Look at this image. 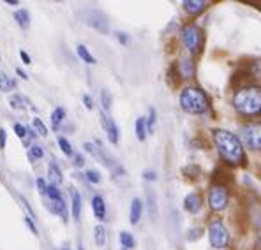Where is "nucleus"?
I'll return each mask as SVG.
<instances>
[{"mask_svg": "<svg viewBox=\"0 0 261 250\" xmlns=\"http://www.w3.org/2000/svg\"><path fill=\"white\" fill-rule=\"evenodd\" d=\"M78 55L82 57V59L85 60L87 64H95V59L90 55V51H88V49H87L83 44H80V46H78Z\"/></svg>", "mask_w": 261, "mask_h": 250, "instance_id": "nucleus-24", "label": "nucleus"}, {"mask_svg": "<svg viewBox=\"0 0 261 250\" xmlns=\"http://www.w3.org/2000/svg\"><path fill=\"white\" fill-rule=\"evenodd\" d=\"M180 69H182L184 78H191L194 72V67H193V62H191V60H182V62H180Z\"/></svg>", "mask_w": 261, "mask_h": 250, "instance_id": "nucleus-22", "label": "nucleus"}, {"mask_svg": "<svg viewBox=\"0 0 261 250\" xmlns=\"http://www.w3.org/2000/svg\"><path fill=\"white\" fill-rule=\"evenodd\" d=\"M71 198H72V217L80 218V211H82V198H80L78 190L71 188Z\"/></svg>", "mask_w": 261, "mask_h": 250, "instance_id": "nucleus-15", "label": "nucleus"}, {"mask_svg": "<svg viewBox=\"0 0 261 250\" xmlns=\"http://www.w3.org/2000/svg\"><path fill=\"white\" fill-rule=\"evenodd\" d=\"M233 104L242 115H258L261 113V88L251 87L237 92Z\"/></svg>", "mask_w": 261, "mask_h": 250, "instance_id": "nucleus-2", "label": "nucleus"}, {"mask_svg": "<svg viewBox=\"0 0 261 250\" xmlns=\"http://www.w3.org/2000/svg\"><path fill=\"white\" fill-rule=\"evenodd\" d=\"M76 166H83V157L82 155H76Z\"/></svg>", "mask_w": 261, "mask_h": 250, "instance_id": "nucleus-42", "label": "nucleus"}, {"mask_svg": "<svg viewBox=\"0 0 261 250\" xmlns=\"http://www.w3.org/2000/svg\"><path fill=\"white\" fill-rule=\"evenodd\" d=\"M184 208H186L189 213H198L201 210V198L198 194H189L184 201Z\"/></svg>", "mask_w": 261, "mask_h": 250, "instance_id": "nucleus-10", "label": "nucleus"}, {"mask_svg": "<svg viewBox=\"0 0 261 250\" xmlns=\"http://www.w3.org/2000/svg\"><path fill=\"white\" fill-rule=\"evenodd\" d=\"M21 60H23V62H25V64H30V57L27 55L25 51H21Z\"/></svg>", "mask_w": 261, "mask_h": 250, "instance_id": "nucleus-41", "label": "nucleus"}, {"mask_svg": "<svg viewBox=\"0 0 261 250\" xmlns=\"http://www.w3.org/2000/svg\"><path fill=\"white\" fill-rule=\"evenodd\" d=\"M18 74H20V76H21V78H27V76H25V72H23V71H21V69H18Z\"/></svg>", "mask_w": 261, "mask_h": 250, "instance_id": "nucleus-44", "label": "nucleus"}, {"mask_svg": "<svg viewBox=\"0 0 261 250\" xmlns=\"http://www.w3.org/2000/svg\"><path fill=\"white\" fill-rule=\"evenodd\" d=\"M258 245H259V250H261V233H259V238H258Z\"/></svg>", "mask_w": 261, "mask_h": 250, "instance_id": "nucleus-45", "label": "nucleus"}, {"mask_svg": "<svg viewBox=\"0 0 261 250\" xmlns=\"http://www.w3.org/2000/svg\"><path fill=\"white\" fill-rule=\"evenodd\" d=\"M180 106H182L184 111L191 115H199L205 113L206 107H208V102H206V97L203 95L201 90L198 88H186V90L180 94Z\"/></svg>", "mask_w": 261, "mask_h": 250, "instance_id": "nucleus-3", "label": "nucleus"}, {"mask_svg": "<svg viewBox=\"0 0 261 250\" xmlns=\"http://www.w3.org/2000/svg\"><path fill=\"white\" fill-rule=\"evenodd\" d=\"M101 99H102V106H105V109H110V107H111V95H110V92L102 90L101 92Z\"/></svg>", "mask_w": 261, "mask_h": 250, "instance_id": "nucleus-31", "label": "nucleus"}, {"mask_svg": "<svg viewBox=\"0 0 261 250\" xmlns=\"http://www.w3.org/2000/svg\"><path fill=\"white\" fill-rule=\"evenodd\" d=\"M147 203H148V210H150L152 220H155V217H157V201H155V194H153L152 190L147 192Z\"/></svg>", "mask_w": 261, "mask_h": 250, "instance_id": "nucleus-16", "label": "nucleus"}, {"mask_svg": "<svg viewBox=\"0 0 261 250\" xmlns=\"http://www.w3.org/2000/svg\"><path fill=\"white\" fill-rule=\"evenodd\" d=\"M64 118H65V109H64V107H57V109L51 113V124H53V127L57 129Z\"/></svg>", "mask_w": 261, "mask_h": 250, "instance_id": "nucleus-20", "label": "nucleus"}, {"mask_svg": "<svg viewBox=\"0 0 261 250\" xmlns=\"http://www.w3.org/2000/svg\"><path fill=\"white\" fill-rule=\"evenodd\" d=\"M145 122H147L148 132H152V130H153V124H155V109H150V117H148V120H145Z\"/></svg>", "mask_w": 261, "mask_h": 250, "instance_id": "nucleus-33", "label": "nucleus"}, {"mask_svg": "<svg viewBox=\"0 0 261 250\" xmlns=\"http://www.w3.org/2000/svg\"><path fill=\"white\" fill-rule=\"evenodd\" d=\"M208 238L212 247L216 248H224L229 243V233L226 229V226L221 220H214L208 228Z\"/></svg>", "mask_w": 261, "mask_h": 250, "instance_id": "nucleus-4", "label": "nucleus"}, {"mask_svg": "<svg viewBox=\"0 0 261 250\" xmlns=\"http://www.w3.org/2000/svg\"><path fill=\"white\" fill-rule=\"evenodd\" d=\"M85 176H87V180L90 183H99V182H101V176H99V173L97 171H92V169L85 173Z\"/></svg>", "mask_w": 261, "mask_h": 250, "instance_id": "nucleus-28", "label": "nucleus"}, {"mask_svg": "<svg viewBox=\"0 0 261 250\" xmlns=\"http://www.w3.org/2000/svg\"><path fill=\"white\" fill-rule=\"evenodd\" d=\"M94 238H95V243L99 245V247H105L106 243V231L102 226H97V228L94 229Z\"/></svg>", "mask_w": 261, "mask_h": 250, "instance_id": "nucleus-18", "label": "nucleus"}, {"mask_svg": "<svg viewBox=\"0 0 261 250\" xmlns=\"http://www.w3.org/2000/svg\"><path fill=\"white\" fill-rule=\"evenodd\" d=\"M242 137H244V143L249 146L251 150H261V125L252 124L247 125L242 130Z\"/></svg>", "mask_w": 261, "mask_h": 250, "instance_id": "nucleus-6", "label": "nucleus"}, {"mask_svg": "<svg viewBox=\"0 0 261 250\" xmlns=\"http://www.w3.org/2000/svg\"><path fill=\"white\" fill-rule=\"evenodd\" d=\"M118 41L125 44V42H127V37H125V34H118Z\"/></svg>", "mask_w": 261, "mask_h": 250, "instance_id": "nucleus-43", "label": "nucleus"}, {"mask_svg": "<svg viewBox=\"0 0 261 250\" xmlns=\"http://www.w3.org/2000/svg\"><path fill=\"white\" fill-rule=\"evenodd\" d=\"M136 136L140 141H143L147 137V122H145V118H138L136 120Z\"/></svg>", "mask_w": 261, "mask_h": 250, "instance_id": "nucleus-17", "label": "nucleus"}, {"mask_svg": "<svg viewBox=\"0 0 261 250\" xmlns=\"http://www.w3.org/2000/svg\"><path fill=\"white\" fill-rule=\"evenodd\" d=\"M25 222H27V226H29V228L32 229V233H34V234H37V228H36V224H34V220H32V218H30V217H27V218H25Z\"/></svg>", "mask_w": 261, "mask_h": 250, "instance_id": "nucleus-38", "label": "nucleus"}, {"mask_svg": "<svg viewBox=\"0 0 261 250\" xmlns=\"http://www.w3.org/2000/svg\"><path fill=\"white\" fill-rule=\"evenodd\" d=\"M120 243L125 248H133L134 247V238L129 233H120Z\"/></svg>", "mask_w": 261, "mask_h": 250, "instance_id": "nucleus-25", "label": "nucleus"}, {"mask_svg": "<svg viewBox=\"0 0 261 250\" xmlns=\"http://www.w3.org/2000/svg\"><path fill=\"white\" fill-rule=\"evenodd\" d=\"M34 129H36L41 136H46V134H48V129H46V125L39 120V118H34Z\"/></svg>", "mask_w": 261, "mask_h": 250, "instance_id": "nucleus-27", "label": "nucleus"}, {"mask_svg": "<svg viewBox=\"0 0 261 250\" xmlns=\"http://www.w3.org/2000/svg\"><path fill=\"white\" fill-rule=\"evenodd\" d=\"M30 155H32L34 159H41V157L44 155V152H43V148H41V146L34 145L32 148H30Z\"/></svg>", "mask_w": 261, "mask_h": 250, "instance_id": "nucleus-32", "label": "nucleus"}, {"mask_svg": "<svg viewBox=\"0 0 261 250\" xmlns=\"http://www.w3.org/2000/svg\"><path fill=\"white\" fill-rule=\"evenodd\" d=\"M14 20L20 23V26L25 29V26H29L30 16H29V13H27L25 9H20V11H16V13H14Z\"/></svg>", "mask_w": 261, "mask_h": 250, "instance_id": "nucleus-19", "label": "nucleus"}, {"mask_svg": "<svg viewBox=\"0 0 261 250\" xmlns=\"http://www.w3.org/2000/svg\"><path fill=\"white\" fill-rule=\"evenodd\" d=\"M6 141H7V134L4 129H0V148H6Z\"/></svg>", "mask_w": 261, "mask_h": 250, "instance_id": "nucleus-37", "label": "nucleus"}, {"mask_svg": "<svg viewBox=\"0 0 261 250\" xmlns=\"http://www.w3.org/2000/svg\"><path fill=\"white\" fill-rule=\"evenodd\" d=\"M206 6V2H201V0H186L184 2V9L189 14H198L199 11H203Z\"/></svg>", "mask_w": 261, "mask_h": 250, "instance_id": "nucleus-12", "label": "nucleus"}, {"mask_svg": "<svg viewBox=\"0 0 261 250\" xmlns=\"http://www.w3.org/2000/svg\"><path fill=\"white\" fill-rule=\"evenodd\" d=\"M53 203H55V211H57V213H59L60 217L64 218V220H67L69 215H67V206H65V201H64V199H62V198H59L57 201H53Z\"/></svg>", "mask_w": 261, "mask_h": 250, "instance_id": "nucleus-21", "label": "nucleus"}, {"mask_svg": "<svg viewBox=\"0 0 261 250\" xmlns=\"http://www.w3.org/2000/svg\"><path fill=\"white\" fill-rule=\"evenodd\" d=\"M141 210H143L141 201H140V199H134L133 205H130V224H138V222H140Z\"/></svg>", "mask_w": 261, "mask_h": 250, "instance_id": "nucleus-13", "label": "nucleus"}, {"mask_svg": "<svg viewBox=\"0 0 261 250\" xmlns=\"http://www.w3.org/2000/svg\"><path fill=\"white\" fill-rule=\"evenodd\" d=\"M59 145H60V148H62V152L65 153V155H74V152H72V146L69 145V141L65 140V137H59Z\"/></svg>", "mask_w": 261, "mask_h": 250, "instance_id": "nucleus-26", "label": "nucleus"}, {"mask_svg": "<svg viewBox=\"0 0 261 250\" xmlns=\"http://www.w3.org/2000/svg\"><path fill=\"white\" fill-rule=\"evenodd\" d=\"M14 130H16V134H18V137H25V134H27V129L23 127L21 124H14Z\"/></svg>", "mask_w": 261, "mask_h": 250, "instance_id": "nucleus-35", "label": "nucleus"}, {"mask_svg": "<svg viewBox=\"0 0 261 250\" xmlns=\"http://www.w3.org/2000/svg\"><path fill=\"white\" fill-rule=\"evenodd\" d=\"M36 183H37V188H39L41 194H46V192H48V187H46V183H44L43 178H37Z\"/></svg>", "mask_w": 261, "mask_h": 250, "instance_id": "nucleus-36", "label": "nucleus"}, {"mask_svg": "<svg viewBox=\"0 0 261 250\" xmlns=\"http://www.w3.org/2000/svg\"><path fill=\"white\" fill-rule=\"evenodd\" d=\"M182 41H184V46H186L191 53H198L203 44L201 30H199L196 25L186 26V29L182 30Z\"/></svg>", "mask_w": 261, "mask_h": 250, "instance_id": "nucleus-5", "label": "nucleus"}, {"mask_svg": "<svg viewBox=\"0 0 261 250\" xmlns=\"http://www.w3.org/2000/svg\"><path fill=\"white\" fill-rule=\"evenodd\" d=\"M13 87H16V83H14L13 79L7 78L6 74H2V72H0V90L7 92V90H11Z\"/></svg>", "mask_w": 261, "mask_h": 250, "instance_id": "nucleus-23", "label": "nucleus"}, {"mask_svg": "<svg viewBox=\"0 0 261 250\" xmlns=\"http://www.w3.org/2000/svg\"><path fill=\"white\" fill-rule=\"evenodd\" d=\"M214 141H216V146L222 159H226L231 164H240L244 160V146H242L240 140L235 134L217 129L214 132Z\"/></svg>", "mask_w": 261, "mask_h": 250, "instance_id": "nucleus-1", "label": "nucleus"}, {"mask_svg": "<svg viewBox=\"0 0 261 250\" xmlns=\"http://www.w3.org/2000/svg\"><path fill=\"white\" fill-rule=\"evenodd\" d=\"M87 23L90 26H94L95 30H99V32H108V20H106L105 14L99 13V11H95V9L88 11Z\"/></svg>", "mask_w": 261, "mask_h": 250, "instance_id": "nucleus-8", "label": "nucleus"}, {"mask_svg": "<svg viewBox=\"0 0 261 250\" xmlns=\"http://www.w3.org/2000/svg\"><path fill=\"white\" fill-rule=\"evenodd\" d=\"M251 72H252V76H254V78H259L261 79V60H256V62H252Z\"/></svg>", "mask_w": 261, "mask_h": 250, "instance_id": "nucleus-29", "label": "nucleus"}, {"mask_svg": "<svg viewBox=\"0 0 261 250\" xmlns=\"http://www.w3.org/2000/svg\"><path fill=\"white\" fill-rule=\"evenodd\" d=\"M92 210H94V215L99 218V220H105V217H106V205H105V201H102L101 196H95V198L92 199Z\"/></svg>", "mask_w": 261, "mask_h": 250, "instance_id": "nucleus-11", "label": "nucleus"}, {"mask_svg": "<svg viewBox=\"0 0 261 250\" xmlns=\"http://www.w3.org/2000/svg\"><path fill=\"white\" fill-rule=\"evenodd\" d=\"M46 194L49 196V199H51V201H57L59 198H62V196H60V192H59V188H57L55 185L48 187V192H46Z\"/></svg>", "mask_w": 261, "mask_h": 250, "instance_id": "nucleus-30", "label": "nucleus"}, {"mask_svg": "<svg viewBox=\"0 0 261 250\" xmlns=\"http://www.w3.org/2000/svg\"><path fill=\"white\" fill-rule=\"evenodd\" d=\"M83 102H85V106L88 107V109H92V107H94V102H92L90 95H85V97H83Z\"/></svg>", "mask_w": 261, "mask_h": 250, "instance_id": "nucleus-39", "label": "nucleus"}, {"mask_svg": "<svg viewBox=\"0 0 261 250\" xmlns=\"http://www.w3.org/2000/svg\"><path fill=\"white\" fill-rule=\"evenodd\" d=\"M48 176H49V180L53 182V185H59V183H62V173H60V169L59 166H57L55 162H51L49 164V168H48Z\"/></svg>", "mask_w": 261, "mask_h": 250, "instance_id": "nucleus-14", "label": "nucleus"}, {"mask_svg": "<svg viewBox=\"0 0 261 250\" xmlns=\"http://www.w3.org/2000/svg\"><path fill=\"white\" fill-rule=\"evenodd\" d=\"M11 107H14V109H23V106H21V97H18V95H16V97H13V99H11Z\"/></svg>", "mask_w": 261, "mask_h": 250, "instance_id": "nucleus-34", "label": "nucleus"}, {"mask_svg": "<svg viewBox=\"0 0 261 250\" xmlns=\"http://www.w3.org/2000/svg\"><path fill=\"white\" fill-rule=\"evenodd\" d=\"M157 175L153 171H145V180H155Z\"/></svg>", "mask_w": 261, "mask_h": 250, "instance_id": "nucleus-40", "label": "nucleus"}, {"mask_svg": "<svg viewBox=\"0 0 261 250\" xmlns=\"http://www.w3.org/2000/svg\"><path fill=\"white\" fill-rule=\"evenodd\" d=\"M208 203L212 210H224L226 205H228V192H226L224 187H212L208 196Z\"/></svg>", "mask_w": 261, "mask_h": 250, "instance_id": "nucleus-7", "label": "nucleus"}, {"mask_svg": "<svg viewBox=\"0 0 261 250\" xmlns=\"http://www.w3.org/2000/svg\"><path fill=\"white\" fill-rule=\"evenodd\" d=\"M102 125H105L106 129V134H108V140L111 141V143H118V127L117 124H115L111 118L108 117H102Z\"/></svg>", "mask_w": 261, "mask_h": 250, "instance_id": "nucleus-9", "label": "nucleus"}, {"mask_svg": "<svg viewBox=\"0 0 261 250\" xmlns=\"http://www.w3.org/2000/svg\"><path fill=\"white\" fill-rule=\"evenodd\" d=\"M60 250H71V248H69V247H62V248H60Z\"/></svg>", "mask_w": 261, "mask_h": 250, "instance_id": "nucleus-46", "label": "nucleus"}]
</instances>
